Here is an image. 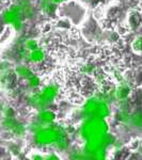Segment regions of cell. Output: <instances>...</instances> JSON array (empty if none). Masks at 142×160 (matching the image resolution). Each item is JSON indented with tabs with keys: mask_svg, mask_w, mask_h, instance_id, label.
Wrapping results in <instances>:
<instances>
[{
	"mask_svg": "<svg viewBox=\"0 0 142 160\" xmlns=\"http://www.w3.org/2000/svg\"><path fill=\"white\" fill-rule=\"evenodd\" d=\"M133 49L136 52H142V37H137L133 42Z\"/></svg>",
	"mask_w": 142,
	"mask_h": 160,
	"instance_id": "cell-7",
	"label": "cell"
},
{
	"mask_svg": "<svg viewBox=\"0 0 142 160\" xmlns=\"http://www.w3.org/2000/svg\"><path fill=\"white\" fill-rule=\"evenodd\" d=\"M57 7L58 4L53 3L50 1H44V0H41L40 2V11L45 15H53L55 14L57 11Z\"/></svg>",
	"mask_w": 142,
	"mask_h": 160,
	"instance_id": "cell-4",
	"label": "cell"
},
{
	"mask_svg": "<svg viewBox=\"0 0 142 160\" xmlns=\"http://www.w3.org/2000/svg\"><path fill=\"white\" fill-rule=\"evenodd\" d=\"M46 59V51L43 47H38L37 49L28 51L26 61L30 62L32 64H40Z\"/></svg>",
	"mask_w": 142,
	"mask_h": 160,
	"instance_id": "cell-2",
	"label": "cell"
},
{
	"mask_svg": "<svg viewBox=\"0 0 142 160\" xmlns=\"http://www.w3.org/2000/svg\"><path fill=\"white\" fill-rule=\"evenodd\" d=\"M44 1H50V2H53V3L60 4V3H62L63 1H65V0H44Z\"/></svg>",
	"mask_w": 142,
	"mask_h": 160,
	"instance_id": "cell-8",
	"label": "cell"
},
{
	"mask_svg": "<svg viewBox=\"0 0 142 160\" xmlns=\"http://www.w3.org/2000/svg\"><path fill=\"white\" fill-rule=\"evenodd\" d=\"M38 47H40V44L35 38H26L23 42V48L26 49L27 51H31V50H34L37 49Z\"/></svg>",
	"mask_w": 142,
	"mask_h": 160,
	"instance_id": "cell-6",
	"label": "cell"
},
{
	"mask_svg": "<svg viewBox=\"0 0 142 160\" xmlns=\"http://www.w3.org/2000/svg\"><path fill=\"white\" fill-rule=\"evenodd\" d=\"M17 4L22 10V13L25 18H31L34 15V8L32 6L31 0H19Z\"/></svg>",
	"mask_w": 142,
	"mask_h": 160,
	"instance_id": "cell-3",
	"label": "cell"
},
{
	"mask_svg": "<svg viewBox=\"0 0 142 160\" xmlns=\"http://www.w3.org/2000/svg\"><path fill=\"white\" fill-rule=\"evenodd\" d=\"M14 72L17 76L22 77V78H25V79H28L31 75L33 74L32 69H31L29 66L25 65V64H19V65H17L16 68H15Z\"/></svg>",
	"mask_w": 142,
	"mask_h": 160,
	"instance_id": "cell-5",
	"label": "cell"
},
{
	"mask_svg": "<svg viewBox=\"0 0 142 160\" xmlns=\"http://www.w3.org/2000/svg\"><path fill=\"white\" fill-rule=\"evenodd\" d=\"M24 15L22 13V10L18 4H13L11 8L3 12L2 14V20L4 24L12 26V28L15 31H20L24 26Z\"/></svg>",
	"mask_w": 142,
	"mask_h": 160,
	"instance_id": "cell-1",
	"label": "cell"
}]
</instances>
